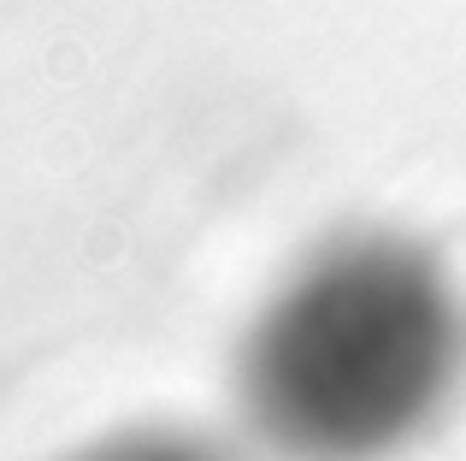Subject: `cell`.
Listing matches in <instances>:
<instances>
[{
  "instance_id": "2",
  "label": "cell",
  "mask_w": 466,
  "mask_h": 461,
  "mask_svg": "<svg viewBox=\"0 0 466 461\" xmlns=\"http://www.w3.org/2000/svg\"><path fill=\"white\" fill-rule=\"evenodd\" d=\"M66 461H248V450H237V444L218 438V432L154 420V426L106 432V438L83 444V450L66 456Z\"/></svg>"
},
{
  "instance_id": "1",
  "label": "cell",
  "mask_w": 466,
  "mask_h": 461,
  "mask_svg": "<svg viewBox=\"0 0 466 461\" xmlns=\"http://www.w3.org/2000/svg\"><path fill=\"white\" fill-rule=\"evenodd\" d=\"M466 379V302L401 230L308 249L237 343V415L272 461H396Z\"/></svg>"
}]
</instances>
